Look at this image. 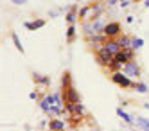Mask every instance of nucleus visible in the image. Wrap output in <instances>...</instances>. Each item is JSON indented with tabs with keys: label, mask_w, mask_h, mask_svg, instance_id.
<instances>
[{
	"label": "nucleus",
	"mask_w": 149,
	"mask_h": 131,
	"mask_svg": "<svg viewBox=\"0 0 149 131\" xmlns=\"http://www.w3.org/2000/svg\"><path fill=\"white\" fill-rule=\"evenodd\" d=\"M95 58H97V63L101 65V67H106L111 59H113V54L106 49L104 45H95Z\"/></svg>",
	"instance_id": "nucleus-1"
},
{
	"label": "nucleus",
	"mask_w": 149,
	"mask_h": 131,
	"mask_svg": "<svg viewBox=\"0 0 149 131\" xmlns=\"http://www.w3.org/2000/svg\"><path fill=\"white\" fill-rule=\"evenodd\" d=\"M111 81H113L115 84L122 86V88H135V83L131 81V77H127V75H126L122 70H120V72L111 74Z\"/></svg>",
	"instance_id": "nucleus-2"
},
{
	"label": "nucleus",
	"mask_w": 149,
	"mask_h": 131,
	"mask_svg": "<svg viewBox=\"0 0 149 131\" xmlns=\"http://www.w3.org/2000/svg\"><path fill=\"white\" fill-rule=\"evenodd\" d=\"M61 97H63V102H81V95L77 93V90L74 86H68V88H63L61 90Z\"/></svg>",
	"instance_id": "nucleus-3"
},
{
	"label": "nucleus",
	"mask_w": 149,
	"mask_h": 131,
	"mask_svg": "<svg viewBox=\"0 0 149 131\" xmlns=\"http://www.w3.org/2000/svg\"><path fill=\"white\" fill-rule=\"evenodd\" d=\"M102 34H106V36L111 38V40H117V38L122 34V27H120L119 22H111V24H106Z\"/></svg>",
	"instance_id": "nucleus-4"
},
{
	"label": "nucleus",
	"mask_w": 149,
	"mask_h": 131,
	"mask_svg": "<svg viewBox=\"0 0 149 131\" xmlns=\"http://www.w3.org/2000/svg\"><path fill=\"white\" fill-rule=\"evenodd\" d=\"M122 72L127 75V77H131V79H138V77H140V67H138V65L135 63V59L124 63Z\"/></svg>",
	"instance_id": "nucleus-5"
},
{
	"label": "nucleus",
	"mask_w": 149,
	"mask_h": 131,
	"mask_svg": "<svg viewBox=\"0 0 149 131\" xmlns=\"http://www.w3.org/2000/svg\"><path fill=\"white\" fill-rule=\"evenodd\" d=\"M135 58V50L133 49H122L120 52H117L115 56H113V59L115 61H119V63H127V61H131Z\"/></svg>",
	"instance_id": "nucleus-6"
},
{
	"label": "nucleus",
	"mask_w": 149,
	"mask_h": 131,
	"mask_svg": "<svg viewBox=\"0 0 149 131\" xmlns=\"http://www.w3.org/2000/svg\"><path fill=\"white\" fill-rule=\"evenodd\" d=\"M102 45H104L106 49H108V50H110V52L113 54V56H115L117 52H120V50H122V47H120V43L117 41V40H111V38H108V40H106V41L102 43Z\"/></svg>",
	"instance_id": "nucleus-7"
},
{
	"label": "nucleus",
	"mask_w": 149,
	"mask_h": 131,
	"mask_svg": "<svg viewBox=\"0 0 149 131\" xmlns=\"http://www.w3.org/2000/svg\"><path fill=\"white\" fill-rule=\"evenodd\" d=\"M43 25H45V20H43V18H38V20H34V22H25V24H24V27H25V29H29V31L41 29Z\"/></svg>",
	"instance_id": "nucleus-8"
},
{
	"label": "nucleus",
	"mask_w": 149,
	"mask_h": 131,
	"mask_svg": "<svg viewBox=\"0 0 149 131\" xmlns=\"http://www.w3.org/2000/svg\"><path fill=\"white\" fill-rule=\"evenodd\" d=\"M102 4L101 2H97V4H92V20L90 22H93V20H97L99 16H101V13H102Z\"/></svg>",
	"instance_id": "nucleus-9"
},
{
	"label": "nucleus",
	"mask_w": 149,
	"mask_h": 131,
	"mask_svg": "<svg viewBox=\"0 0 149 131\" xmlns=\"http://www.w3.org/2000/svg\"><path fill=\"white\" fill-rule=\"evenodd\" d=\"M106 68H108L111 74H115V72H120V70L124 68V65H122V63H119V61H115V59H111L108 65H106Z\"/></svg>",
	"instance_id": "nucleus-10"
},
{
	"label": "nucleus",
	"mask_w": 149,
	"mask_h": 131,
	"mask_svg": "<svg viewBox=\"0 0 149 131\" xmlns=\"http://www.w3.org/2000/svg\"><path fill=\"white\" fill-rule=\"evenodd\" d=\"M49 128H50L52 131H63V129H65V122L59 121V118H52L50 124H49Z\"/></svg>",
	"instance_id": "nucleus-11"
},
{
	"label": "nucleus",
	"mask_w": 149,
	"mask_h": 131,
	"mask_svg": "<svg viewBox=\"0 0 149 131\" xmlns=\"http://www.w3.org/2000/svg\"><path fill=\"white\" fill-rule=\"evenodd\" d=\"M104 27H106V24H102L101 20H93V22H92V31H93V34H101V32H104Z\"/></svg>",
	"instance_id": "nucleus-12"
},
{
	"label": "nucleus",
	"mask_w": 149,
	"mask_h": 131,
	"mask_svg": "<svg viewBox=\"0 0 149 131\" xmlns=\"http://www.w3.org/2000/svg\"><path fill=\"white\" fill-rule=\"evenodd\" d=\"M117 41L120 43V47H122V49H131L133 38H131V36H119V38H117Z\"/></svg>",
	"instance_id": "nucleus-13"
},
{
	"label": "nucleus",
	"mask_w": 149,
	"mask_h": 131,
	"mask_svg": "<svg viewBox=\"0 0 149 131\" xmlns=\"http://www.w3.org/2000/svg\"><path fill=\"white\" fill-rule=\"evenodd\" d=\"M33 77H34V83H38V84H45V86L50 84V77H47V75H40V74L33 72Z\"/></svg>",
	"instance_id": "nucleus-14"
},
{
	"label": "nucleus",
	"mask_w": 149,
	"mask_h": 131,
	"mask_svg": "<svg viewBox=\"0 0 149 131\" xmlns=\"http://www.w3.org/2000/svg\"><path fill=\"white\" fill-rule=\"evenodd\" d=\"M106 40H108V36H106V34H92V36L88 38L90 43H97V45H102Z\"/></svg>",
	"instance_id": "nucleus-15"
},
{
	"label": "nucleus",
	"mask_w": 149,
	"mask_h": 131,
	"mask_svg": "<svg viewBox=\"0 0 149 131\" xmlns=\"http://www.w3.org/2000/svg\"><path fill=\"white\" fill-rule=\"evenodd\" d=\"M68 86H72V75H70V72H65L61 75V90L68 88Z\"/></svg>",
	"instance_id": "nucleus-16"
},
{
	"label": "nucleus",
	"mask_w": 149,
	"mask_h": 131,
	"mask_svg": "<svg viewBox=\"0 0 149 131\" xmlns=\"http://www.w3.org/2000/svg\"><path fill=\"white\" fill-rule=\"evenodd\" d=\"M136 126L140 128V131H149V121L146 117H136Z\"/></svg>",
	"instance_id": "nucleus-17"
},
{
	"label": "nucleus",
	"mask_w": 149,
	"mask_h": 131,
	"mask_svg": "<svg viewBox=\"0 0 149 131\" xmlns=\"http://www.w3.org/2000/svg\"><path fill=\"white\" fill-rule=\"evenodd\" d=\"M45 97H47V101H49L50 104H58V106H59V102L63 101L61 93H50V95H45Z\"/></svg>",
	"instance_id": "nucleus-18"
},
{
	"label": "nucleus",
	"mask_w": 149,
	"mask_h": 131,
	"mask_svg": "<svg viewBox=\"0 0 149 131\" xmlns=\"http://www.w3.org/2000/svg\"><path fill=\"white\" fill-rule=\"evenodd\" d=\"M117 115H119V117L122 118V121H126L127 124H133V118H131L130 115H127V113L122 110V108H117Z\"/></svg>",
	"instance_id": "nucleus-19"
},
{
	"label": "nucleus",
	"mask_w": 149,
	"mask_h": 131,
	"mask_svg": "<svg viewBox=\"0 0 149 131\" xmlns=\"http://www.w3.org/2000/svg\"><path fill=\"white\" fill-rule=\"evenodd\" d=\"M11 38H13V43H15V47L18 49V52H25V49H24V45H22V41H20V38H18L16 32H13Z\"/></svg>",
	"instance_id": "nucleus-20"
},
{
	"label": "nucleus",
	"mask_w": 149,
	"mask_h": 131,
	"mask_svg": "<svg viewBox=\"0 0 149 131\" xmlns=\"http://www.w3.org/2000/svg\"><path fill=\"white\" fill-rule=\"evenodd\" d=\"M65 104V113L72 115V113H76V102H63Z\"/></svg>",
	"instance_id": "nucleus-21"
},
{
	"label": "nucleus",
	"mask_w": 149,
	"mask_h": 131,
	"mask_svg": "<svg viewBox=\"0 0 149 131\" xmlns=\"http://www.w3.org/2000/svg\"><path fill=\"white\" fill-rule=\"evenodd\" d=\"M135 90L140 92V93H146V92H147V84L142 83V81H138V83H135Z\"/></svg>",
	"instance_id": "nucleus-22"
},
{
	"label": "nucleus",
	"mask_w": 149,
	"mask_h": 131,
	"mask_svg": "<svg viewBox=\"0 0 149 131\" xmlns=\"http://www.w3.org/2000/svg\"><path fill=\"white\" fill-rule=\"evenodd\" d=\"M74 36H76V27L68 25V29H67V40L68 41H74Z\"/></svg>",
	"instance_id": "nucleus-23"
},
{
	"label": "nucleus",
	"mask_w": 149,
	"mask_h": 131,
	"mask_svg": "<svg viewBox=\"0 0 149 131\" xmlns=\"http://www.w3.org/2000/svg\"><path fill=\"white\" fill-rule=\"evenodd\" d=\"M142 45H144V40H142V38H133V43H131V49H133V50L140 49Z\"/></svg>",
	"instance_id": "nucleus-24"
},
{
	"label": "nucleus",
	"mask_w": 149,
	"mask_h": 131,
	"mask_svg": "<svg viewBox=\"0 0 149 131\" xmlns=\"http://www.w3.org/2000/svg\"><path fill=\"white\" fill-rule=\"evenodd\" d=\"M50 106H52V104L47 101V97H45V99H41V101H40V108H41L43 111H47V113H49V110H50Z\"/></svg>",
	"instance_id": "nucleus-25"
},
{
	"label": "nucleus",
	"mask_w": 149,
	"mask_h": 131,
	"mask_svg": "<svg viewBox=\"0 0 149 131\" xmlns=\"http://www.w3.org/2000/svg\"><path fill=\"white\" fill-rule=\"evenodd\" d=\"M90 11H92V6H84V7H81V9H79V18L83 20L84 16L90 13Z\"/></svg>",
	"instance_id": "nucleus-26"
},
{
	"label": "nucleus",
	"mask_w": 149,
	"mask_h": 131,
	"mask_svg": "<svg viewBox=\"0 0 149 131\" xmlns=\"http://www.w3.org/2000/svg\"><path fill=\"white\" fill-rule=\"evenodd\" d=\"M49 113H54V115H58V113H61V108H59L58 104H52V106H50V110H49Z\"/></svg>",
	"instance_id": "nucleus-27"
},
{
	"label": "nucleus",
	"mask_w": 149,
	"mask_h": 131,
	"mask_svg": "<svg viewBox=\"0 0 149 131\" xmlns=\"http://www.w3.org/2000/svg\"><path fill=\"white\" fill-rule=\"evenodd\" d=\"M83 113H84V106H83L81 102H77V104H76V115H81V117H83Z\"/></svg>",
	"instance_id": "nucleus-28"
},
{
	"label": "nucleus",
	"mask_w": 149,
	"mask_h": 131,
	"mask_svg": "<svg viewBox=\"0 0 149 131\" xmlns=\"http://www.w3.org/2000/svg\"><path fill=\"white\" fill-rule=\"evenodd\" d=\"M11 2H13V4H16V6H24L27 0H11Z\"/></svg>",
	"instance_id": "nucleus-29"
},
{
	"label": "nucleus",
	"mask_w": 149,
	"mask_h": 131,
	"mask_svg": "<svg viewBox=\"0 0 149 131\" xmlns=\"http://www.w3.org/2000/svg\"><path fill=\"white\" fill-rule=\"evenodd\" d=\"M59 13H58V11H50V13H49V16H52V18H56Z\"/></svg>",
	"instance_id": "nucleus-30"
},
{
	"label": "nucleus",
	"mask_w": 149,
	"mask_h": 131,
	"mask_svg": "<svg viewBox=\"0 0 149 131\" xmlns=\"http://www.w3.org/2000/svg\"><path fill=\"white\" fill-rule=\"evenodd\" d=\"M29 97H31V99H33V101H36V99H38V93H36V92H33V93H31Z\"/></svg>",
	"instance_id": "nucleus-31"
},
{
	"label": "nucleus",
	"mask_w": 149,
	"mask_h": 131,
	"mask_svg": "<svg viewBox=\"0 0 149 131\" xmlns=\"http://www.w3.org/2000/svg\"><path fill=\"white\" fill-rule=\"evenodd\" d=\"M127 4H130V2H127V0H120V7H126Z\"/></svg>",
	"instance_id": "nucleus-32"
},
{
	"label": "nucleus",
	"mask_w": 149,
	"mask_h": 131,
	"mask_svg": "<svg viewBox=\"0 0 149 131\" xmlns=\"http://www.w3.org/2000/svg\"><path fill=\"white\" fill-rule=\"evenodd\" d=\"M144 4H146V7H149V0H144Z\"/></svg>",
	"instance_id": "nucleus-33"
},
{
	"label": "nucleus",
	"mask_w": 149,
	"mask_h": 131,
	"mask_svg": "<svg viewBox=\"0 0 149 131\" xmlns=\"http://www.w3.org/2000/svg\"><path fill=\"white\" fill-rule=\"evenodd\" d=\"M115 2H117V0H110V6H113V4H115Z\"/></svg>",
	"instance_id": "nucleus-34"
},
{
	"label": "nucleus",
	"mask_w": 149,
	"mask_h": 131,
	"mask_svg": "<svg viewBox=\"0 0 149 131\" xmlns=\"http://www.w3.org/2000/svg\"><path fill=\"white\" fill-rule=\"evenodd\" d=\"M133 2H138V0H133Z\"/></svg>",
	"instance_id": "nucleus-35"
}]
</instances>
